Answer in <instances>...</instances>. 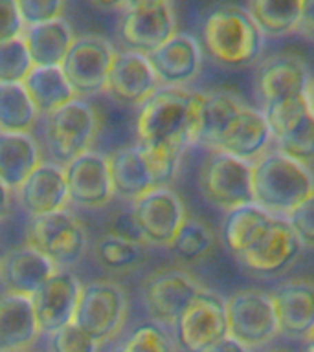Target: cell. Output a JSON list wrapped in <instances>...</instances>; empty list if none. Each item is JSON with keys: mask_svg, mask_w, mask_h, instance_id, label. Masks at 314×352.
<instances>
[{"mask_svg": "<svg viewBox=\"0 0 314 352\" xmlns=\"http://www.w3.org/2000/svg\"><path fill=\"white\" fill-rule=\"evenodd\" d=\"M222 236L231 255L252 274L263 277L286 272L303 252L286 219L253 202L226 213Z\"/></svg>", "mask_w": 314, "mask_h": 352, "instance_id": "1", "label": "cell"}, {"mask_svg": "<svg viewBox=\"0 0 314 352\" xmlns=\"http://www.w3.org/2000/svg\"><path fill=\"white\" fill-rule=\"evenodd\" d=\"M202 92L160 87L142 104L136 120L138 142L186 151L198 145Z\"/></svg>", "mask_w": 314, "mask_h": 352, "instance_id": "2", "label": "cell"}, {"mask_svg": "<svg viewBox=\"0 0 314 352\" xmlns=\"http://www.w3.org/2000/svg\"><path fill=\"white\" fill-rule=\"evenodd\" d=\"M311 70L297 54L281 52L259 60L253 74V88L272 132L285 121L308 109Z\"/></svg>", "mask_w": 314, "mask_h": 352, "instance_id": "3", "label": "cell"}, {"mask_svg": "<svg viewBox=\"0 0 314 352\" xmlns=\"http://www.w3.org/2000/svg\"><path fill=\"white\" fill-rule=\"evenodd\" d=\"M202 46L217 65L247 68L261 59L264 33L247 8L220 4L202 22Z\"/></svg>", "mask_w": 314, "mask_h": 352, "instance_id": "4", "label": "cell"}, {"mask_svg": "<svg viewBox=\"0 0 314 352\" xmlns=\"http://www.w3.org/2000/svg\"><path fill=\"white\" fill-rule=\"evenodd\" d=\"M311 195L313 170L278 148H270L252 164V200L264 211L286 219Z\"/></svg>", "mask_w": 314, "mask_h": 352, "instance_id": "5", "label": "cell"}, {"mask_svg": "<svg viewBox=\"0 0 314 352\" xmlns=\"http://www.w3.org/2000/svg\"><path fill=\"white\" fill-rule=\"evenodd\" d=\"M99 129L101 116L98 109L83 98H76L46 116V147L57 164H68L79 154L92 151Z\"/></svg>", "mask_w": 314, "mask_h": 352, "instance_id": "6", "label": "cell"}, {"mask_svg": "<svg viewBox=\"0 0 314 352\" xmlns=\"http://www.w3.org/2000/svg\"><path fill=\"white\" fill-rule=\"evenodd\" d=\"M129 299L125 288L114 280H92L81 286L74 323L101 343L114 340L125 327Z\"/></svg>", "mask_w": 314, "mask_h": 352, "instance_id": "7", "label": "cell"}, {"mask_svg": "<svg viewBox=\"0 0 314 352\" xmlns=\"http://www.w3.org/2000/svg\"><path fill=\"white\" fill-rule=\"evenodd\" d=\"M206 286L178 266L154 270L142 285V299L153 323L164 329H175L182 314L197 299Z\"/></svg>", "mask_w": 314, "mask_h": 352, "instance_id": "8", "label": "cell"}, {"mask_svg": "<svg viewBox=\"0 0 314 352\" xmlns=\"http://www.w3.org/2000/svg\"><path fill=\"white\" fill-rule=\"evenodd\" d=\"M26 242L44 253L59 270H70L88 252V231L70 211L35 217L28 226Z\"/></svg>", "mask_w": 314, "mask_h": 352, "instance_id": "9", "label": "cell"}, {"mask_svg": "<svg viewBox=\"0 0 314 352\" xmlns=\"http://www.w3.org/2000/svg\"><path fill=\"white\" fill-rule=\"evenodd\" d=\"M202 197L222 211L252 204V164L222 151H209L198 173Z\"/></svg>", "mask_w": 314, "mask_h": 352, "instance_id": "10", "label": "cell"}, {"mask_svg": "<svg viewBox=\"0 0 314 352\" xmlns=\"http://www.w3.org/2000/svg\"><path fill=\"white\" fill-rule=\"evenodd\" d=\"M228 336L252 349L269 345L280 334L269 292L242 288L224 301Z\"/></svg>", "mask_w": 314, "mask_h": 352, "instance_id": "11", "label": "cell"}, {"mask_svg": "<svg viewBox=\"0 0 314 352\" xmlns=\"http://www.w3.org/2000/svg\"><path fill=\"white\" fill-rule=\"evenodd\" d=\"M118 50L109 38L101 35L76 37L70 52L63 60V72L68 77L77 98H88L105 92L110 68Z\"/></svg>", "mask_w": 314, "mask_h": 352, "instance_id": "12", "label": "cell"}, {"mask_svg": "<svg viewBox=\"0 0 314 352\" xmlns=\"http://www.w3.org/2000/svg\"><path fill=\"white\" fill-rule=\"evenodd\" d=\"M175 33H178V22L171 0L131 4L121 11L120 37L129 50L153 54Z\"/></svg>", "mask_w": 314, "mask_h": 352, "instance_id": "13", "label": "cell"}, {"mask_svg": "<svg viewBox=\"0 0 314 352\" xmlns=\"http://www.w3.org/2000/svg\"><path fill=\"white\" fill-rule=\"evenodd\" d=\"M131 209L149 246L169 248L187 219L186 206L171 186L149 189L132 200Z\"/></svg>", "mask_w": 314, "mask_h": 352, "instance_id": "14", "label": "cell"}, {"mask_svg": "<svg viewBox=\"0 0 314 352\" xmlns=\"http://www.w3.org/2000/svg\"><path fill=\"white\" fill-rule=\"evenodd\" d=\"M176 341L186 352H204L228 336L224 301L219 294L206 290L182 314L175 327Z\"/></svg>", "mask_w": 314, "mask_h": 352, "instance_id": "15", "label": "cell"}, {"mask_svg": "<svg viewBox=\"0 0 314 352\" xmlns=\"http://www.w3.org/2000/svg\"><path fill=\"white\" fill-rule=\"evenodd\" d=\"M70 202L85 209H99L116 197L109 154L87 151L65 164Z\"/></svg>", "mask_w": 314, "mask_h": 352, "instance_id": "16", "label": "cell"}, {"mask_svg": "<svg viewBox=\"0 0 314 352\" xmlns=\"http://www.w3.org/2000/svg\"><path fill=\"white\" fill-rule=\"evenodd\" d=\"M158 88V77L154 74L147 55L134 50H123L116 54L105 87V92L116 103L142 107Z\"/></svg>", "mask_w": 314, "mask_h": 352, "instance_id": "17", "label": "cell"}, {"mask_svg": "<svg viewBox=\"0 0 314 352\" xmlns=\"http://www.w3.org/2000/svg\"><path fill=\"white\" fill-rule=\"evenodd\" d=\"M160 87L187 88L202 72V44L189 33H175L173 37L147 55Z\"/></svg>", "mask_w": 314, "mask_h": 352, "instance_id": "18", "label": "cell"}, {"mask_svg": "<svg viewBox=\"0 0 314 352\" xmlns=\"http://www.w3.org/2000/svg\"><path fill=\"white\" fill-rule=\"evenodd\" d=\"M280 334L307 340L314 330V280L286 279L269 292Z\"/></svg>", "mask_w": 314, "mask_h": 352, "instance_id": "19", "label": "cell"}, {"mask_svg": "<svg viewBox=\"0 0 314 352\" xmlns=\"http://www.w3.org/2000/svg\"><path fill=\"white\" fill-rule=\"evenodd\" d=\"M15 197L19 206L32 219L65 211L70 204L65 165L57 162H41L37 169L17 189Z\"/></svg>", "mask_w": 314, "mask_h": 352, "instance_id": "20", "label": "cell"}, {"mask_svg": "<svg viewBox=\"0 0 314 352\" xmlns=\"http://www.w3.org/2000/svg\"><path fill=\"white\" fill-rule=\"evenodd\" d=\"M81 283L70 270H57L41 290L32 297L39 329L52 334L74 321Z\"/></svg>", "mask_w": 314, "mask_h": 352, "instance_id": "21", "label": "cell"}, {"mask_svg": "<svg viewBox=\"0 0 314 352\" xmlns=\"http://www.w3.org/2000/svg\"><path fill=\"white\" fill-rule=\"evenodd\" d=\"M57 270L44 253L24 242L0 258V283L6 292L33 297Z\"/></svg>", "mask_w": 314, "mask_h": 352, "instance_id": "22", "label": "cell"}, {"mask_svg": "<svg viewBox=\"0 0 314 352\" xmlns=\"http://www.w3.org/2000/svg\"><path fill=\"white\" fill-rule=\"evenodd\" d=\"M272 143H274V132L266 116L261 110L244 104V109L226 129L215 151H222L253 164L264 153H269Z\"/></svg>", "mask_w": 314, "mask_h": 352, "instance_id": "23", "label": "cell"}, {"mask_svg": "<svg viewBox=\"0 0 314 352\" xmlns=\"http://www.w3.org/2000/svg\"><path fill=\"white\" fill-rule=\"evenodd\" d=\"M41 334L32 297L13 292L0 294V351H28Z\"/></svg>", "mask_w": 314, "mask_h": 352, "instance_id": "24", "label": "cell"}, {"mask_svg": "<svg viewBox=\"0 0 314 352\" xmlns=\"http://www.w3.org/2000/svg\"><path fill=\"white\" fill-rule=\"evenodd\" d=\"M109 162L116 195L127 202H132L149 189L158 187L140 143L118 148L109 154Z\"/></svg>", "mask_w": 314, "mask_h": 352, "instance_id": "25", "label": "cell"}, {"mask_svg": "<svg viewBox=\"0 0 314 352\" xmlns=\"http://www.w3.org/2000/svg\"><path fill=\"white\" fill-rule=\"evenodd\" d=\"M43 162L41 145L32 132H0V180L17 191Z\"/></svg>", "mask_w": 314, "mask_h": 352, "instance_id": "26", "label": "cell"}, {"mask_svg": "<svg viewBox=\"0 0 314 352\" xmlns=\"http://www.w3.org/2000/svg\"><path fill=\"white\" fill-rule=\"evenodd\" d=\"M33 66H61L76 41L65 19L26 26L21 35Z\"/></svg>", "mask_w": 314, "mask_h": 352, "instance_id": "27", "label": "cell"}, {"mask_svg": "<svg viewBox=\"0 0 314 352\" xmlns=\"http://www.w3.org/2000/svg\"><path fill=\"white\" fill-rule=\"evenodd\" d=\"M244 101L231 90L202 92L200 120H198V145L215 151L226 129L244 109Z\"/></svg>", "mask_w": 314, "mask_h": 352, "instance_id": "28", "label": "cell"}, {"mask_svg": "<svg viewBox=\"0 0 314 352\" xmlns=\"http://www.w3.org/2000/svg\"><path fill=\"white\" fill-rule=\"evenodd\" d=\"M22 82L39 114H52L77 98L61 66H33Z\"/></svg>", "mask_w": 314, "mask_h": 352, "instance_id": "29", "label": "cell"}, {"mask_svg": "<svg viewBox=\"0 0 314 352\" xmlns=\"http://www.w3.org/2000/svg\"><path fill=\"white\" fill-rule=\"evenodd\" d=\"M147 246L145 242H134L105 233L94 242L92 255L94 261L110 274L127 275L142 268L147 258Z\"/></svg>", "mask_w": 314, "mask_h": 352, "instance_id": "30", "label": "cell"}, {"mask_svg": "<svg viewBox=\"0 0 314 352\" xmlns=\"http://www.w3.org/2000/svg\"><path fill=\"white\" fill-rule=\"evenodd\" d=\"M303 0H247L248 13L264 37H285L297 32Z\"/></svg>", "mask_w": 314, "mask_h": 352, "instance_id": "31", "label": "cell"}, {"mask_svg": "<svg viewBox=\"0 0 314 352\" xmlns=\"http://www.w3.org/2000/svg\"><path fill=\"white\" fill-rule=\"evenodd\" d=\"M39 116L24 82H0V132H32Z\"/></svg>", "mask_w": 314, "mask_h": 352, "instance_id": "32", "label": "cell"}, {"mask_svg": "<svg viewBox=\"0 0 314 352\" xmlns=\"http://www.w3.org/2000/svg\"><path fill=\"white\" fill-rule=\"evenodd\" d=\"M274 145L303 165L314 162V112L311 107L285 121L274 131Z\"/></svg>", "mask_w": 314, "mask_h": 352, "instance_id": "33", "label": "cell"}, {"mask_svg": "<svg viewBox=\"0 0 314 352\" xmlns=\"http://www.w3.org/2000/svg\"><path fill=\"white\" fill-rule=\"evenodd\" d=\"M171 253L182 264H197L209 257L215 250V235L211 228L197 217L187 214L184 224L169 246Z\"/></svg>", "mask_w": 314, "mask_h": 352, "instance_id": "34", "label": "cell"}, {"mask_svg": "<svg viewBox=\"0 0 314 352\" xmlns=\"http://www.w3.org/2000/svg\"><path fill=\"white\" fill-rule=\"evenodd\" d=\"M120 352H176L167 330L156 323L140 324L121 345Z\"/></svg>", "mask_w": 314, "mask_h": 352, "instance_id": "35", "label": "cell"}, {"mask_svg": "<svg viewBox=\"0 0 314 352\" xmlns=\"http://www.w3.org/2000/svg\"><path fill=\"white\" fill-rule=\"evenodd\" d=\"M32 68L33 63L21 37L0 44V82H22Z\"/></svg>", "mask_w": 314, "mask_h": 352, "instance_id": "36", "label": "cell"}, {"mask_svg": "<svg viewBox=\"0 0 314 352\" xmlns=\"http://www.w3.org/2000/svg\"><path fill=\"white\" fill-rule=\"evenodd\" d=\"M50 336V352H98L99 343L74 321Z\"/></svg>", "mask_w": 314, "mask_h": 352, "instance_id": "37", "label": "cell"}, {"mask_svg": "<svg viewBox=\"0 0 314 352\" xmlns=\"http://www.w3.org/2000/svg\"><path fill=\"white\" fill-rule=\"evenodd\" d=\"M24 26L63 19L66 0H15Z\"/></svg>", "mask_w": 314, "mask_h": 352, "instance_id": "38", "label": "cell"}, {"mask_svg": "<svg viewBox=\"0 0 314 352\" xmlns=\"http://www.w3.org/2000/svg\"><path fill=\"white\" fill-rule=\"evenodd\" d=\"M286 222L291 224L303 248H314V195L300 204L286 217Z\"/></svg>", "mask_w": 314, "mask_h": 352, "instance_id": "39", "label": "cell"}, {"mask_svg": "<svg viewBox=\"0 0 314 352\" xmlns=\"http://www.w3.org/2000/svg\"><path fill=\"white\" fill-rule=\"evenodd\" d=\"M24 28L15 0H0V44L21 37Z\"/></svg>", "mask_w": 314, "mask_h": 352, "instance_id": "40", "label": "cell"}, {"mask_svg": "<svg viewBox=\"0 0 314 352\" xmlns=\"http://www.w3.org/2000/svg\"><path fill=\"white\" fill-rule=\"evenodd\" d=\"M107 233H112V235H118L121 239H129V241L134 242H145L142 236V231L136 224V219L132 214L131 206L118 209V211L112 213V217L109 219V226H107Z\"/></svg>", "mask_w": 314, "mask_h": 352, "instance_id": "41", "label": "cell"}, {"mask_svg": "<svg viewBox=\"0 0 314 352\" xmlns=\"http://www.w3.org/2000/svg\"><path fill=\"white\" fill-rule=\"evenodd\" d=\"M297 32L314 43V0H303Z\"/></svg>", "mask_w": 314, "mask_h": 352, "instance_id": "42", "label": "cell"}, {"mask_svg": "<svg viewBox=\"0 0 314 352\" xmlns=\"http://www.w3.org/2000/svg\"><path fill=\"white\" fill-rule=\"evenodd\" d=\"M204 352H252V351H250L248 346L242 345V343H239L237 340H233L231 336H224L222 340H219L217 343L208 346Z\"/></svg>", "mask_w": 314, "mask_h": 352, "instance_id": "43", "label": "cell"}, {"mask_svg": "<svg viewBox=\"0 0 314 352\" xmlns=\"http://www.w3.org/2000/svg\"><path fill=\"white\" fill-rule=\"evenodd\" d=\"M11 189L6 186L4 182L0 180V222L8 217L11 209V204H13V195H11Z\"/></svg>", "mask_w": 314, "mask_h": 352, "instance_id": "44", "label": "cell"}, {"mask_svg": "<svg viewBox=\"0 0 314 352\" xmlns=\"http://www.w3.org/2000/svg\"><path fill=\"white\" fill-rule=\"evenodd\" d=\"M129 2L131 0H90V4L107 11H123L129 6Z\"/></svg>", "mask_w": 314, "mask_h": 352, "instance_id": "45", "label": "cell"}, {"mask_svg": "<svg viewBox=\"0 0 314 352\" xmlns=\"http://www.w3.org/2000/svg\"><path fill=\"white\" fill-rule=\"evenodd\" d=\"M307 98H308V107H311V110L314 112V77L311 79V85H308Z\"/></svg>", "mask_w": 314, "mask_h": 352, "instance_id": "46", "label": "cell"}, {"mask_svg": "<svg viewBox=\"0 0 314 352\" xmlns=\"http://www.w3.org/2000/svg\"><path fill=\"white\" fill-rule=\"evenodd\" d=\"M305 352H314V330L308 334L307 340H305Z\"/></svg>", "mask_w": 314, "mask_h": 352, "instance_id": "47", "label": "cell"}, {"mask_svg": "<svg viewBox=\"0 0 314 352\" xmlns=\"http://www.w3.org/2000/svg\"><path fill=\"white\" fill-rule=\"evenodd\" d=\"M142 2H164V0H131V2H129V6H131V4H142ZM171 2H173V0H171Z\"/></svg>", "mask_w": 314, "mask_h": 352, "instance_id": "48", "label": "cell"}, {"mask_svg": "<svg viewBox=\"0 0 314 352\" xmlns=\"http://www.w3.org/2000/svg\"><path fill=\"white\" fill-rule=\"evenodd\" d=\"M270 352H285V351H270Z\"/></svg>", "mask_w": 314, "mask_h": 352, "instance_id": "49", "label": "cell"}, {"mask_svg": "<svg viewBox=\"0 0 314 352\" xmlns=\"http://www.w3.org/2000/svg\"><path fill=\"white\" fill-rule=\"evenodd\" d=\"M0 352H2V351H0Z\"/></svg>", "mask_w": 314, "mask_h": 352, "instance_id": "50", "label": "cell"}]
</instances>
